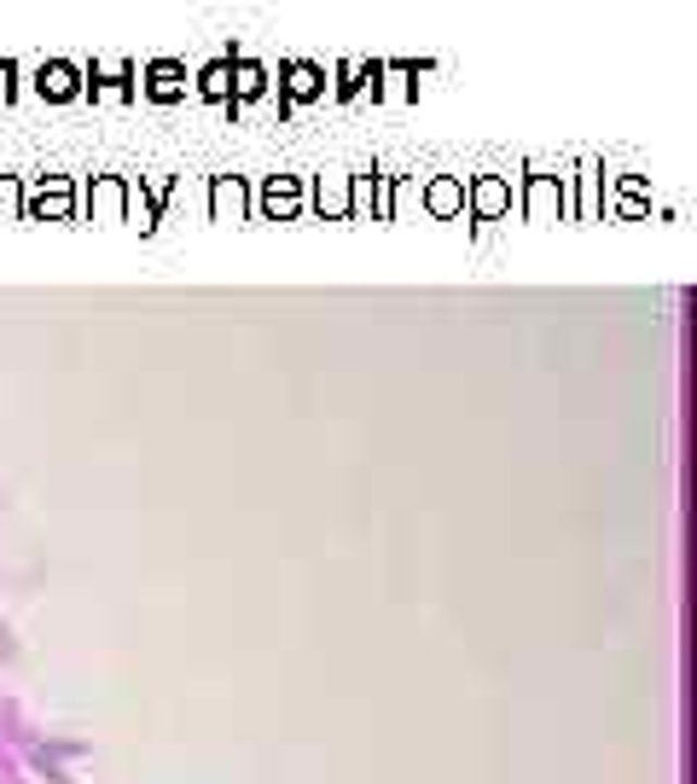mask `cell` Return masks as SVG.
Masks as SVG:
<instances>
[]
</instances>
